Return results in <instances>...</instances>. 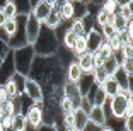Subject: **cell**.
Here are the masks:
<instances>
[{
	"label": "cell",
	"mask_w": 133,
	"mask_h": 131,
	"mask_svg": "<svg viewBox=\"0 0 133 131\" xmlns=\"http://www.w3.org/2000/svg\"><path fill=\"white\" fill-rule=\"evenodd\" d=\"M10 128L14 131H28V121H26V116L24 112H16L12 116V124Z\"/></svg>",
	"instance_id": "obj_18"
},
{
	"label": "cell",
	"mask_w": 133,
	"mask_h": 131,
	"mask_svg": "<svg viewBox=\"0 0 133 131\" xmlns=\"http://www.w3.org/2000/svg\"><path fill=\"white\" fill-rule=\"evenodd\" d=\"M101 89L104 90V94H106V97H108V99H111L113 95H116V94L123 92V89L119 87V84H118V80L114 78V75H109V77H108V78H106L104 82H102Z\"/></svg>",
	"instance_id": "obj_13"
},
{
	"label": "cell",
	"mask_w": 133,
	"mask_h": 131,
	"mask_svg": "<svg viewBox=\"0 0 133 131\" xmlns=\"http://www.w3.org/2000/svg\"><path fill=\"white\" fill-rule=\"evenodd\" d=\"M62 123H63V128L65 126H74V112H68V114H62Z\"/></svg>",
	"instance_id": "obj_39"
},
{
	"label": "cell",
	"mask_w": 133,
	"mask_h": 131,
	"mask_svg": "<svg viewBox=\"0 0 133 131\" xmlns=\"http://www.w3.org/2000/svg\"><path fill=\"white\" fill-rule=\"evenodd\" d=\"M58 107H60V114H68V112L75 111V106L72 104V100L63 97V95H62V99L58 100Z\"/></svg>",
	"instance_id": "obj_27"
},
{
	"label": "cell",
	"mask_w": 133,
	"mask_h": 131,
	"mask_svg": "<svg viewBox=\"0 0 133 131\" xmlns=\"http://www.w3.org/2000/svg\"><path fill=\"white\" fill-rule=\"evenodd\" d=\"M87 116H89V123L96 128H102L106 126L108 123V114H106V109L104 106H96L92 104L87 111Z\"/></svg>",
	"instance_id": "obj_8"
},
{
	"label": "cell",
	"mask_w": 133,
	"mask_h": 131,
	"mask_svg": "<svg viewBox=\"0 0 133 131\" xmlns=\"http://www.w3.org/2000/svg\"><path fill=\"white\" fill-rule=\"evenodd\" d=\"M4 131H14V129H12V128H5Z\"/></svg>",
	"instance_id": "obj_50"
},
{
	"label": "cell",
	"mask_w": 133,
	"mask_h": 131,
	"mask_svg": "<svg viewBox=\"0 0 133 131\" xmlns=\"http://www.w3.org/2000/svg\"><path fill=\"white\" fill-rule=\"evenodd\" d=\"M89 126V116H87V109L85 107H75L74 111V128L77 131H85Z\"/></svg>",
	"instance_id": "obj_11"
},
{
	"label": "cell",
	"mask_w": 133,
	"mask_h": 131,
	"mask_svg": "<svg viewBox=\"0 0 133 131\" xmlns=\"http://www.w3.org/2000/svg\"><path fill=\"white\" fill-rule=\"evenodd\" d=\"M128 20H130V19H125V17L119 16L118 12H114V14H113V20H111V24H113L114 31H116L118 34H121V32H125V31H126Z\"/></svg>",
	"instance_id": "obj_19"
},
{
	"label": "cell",
	"mask_w": 133,
	"mask_h": 131,
	"mask_svg": "<svg viewBox=\"0 0 133 131\" xmlns=\"http://www.w3.org/2000/svg\"><path fill=\"white\" fill-rule=\"evenodd\" d=\"M55 9L60 12L63 22H65V20H72L75 17V2L74 0H62Z\"/></svg>",
	"instance_id": "obj_12"
},
{
	"label": "cell",
	"mask_w": 133,
	"mask_h": 131,
	"mask_svg": "<svg viewBox=\"0 0 133 131\" xmlns=\"http://www.w3.org/2000/svg\"><path fill=\"white\" fill-rule=\"evenodd\" d=\"M77 63H78V66H80V70H82L84 73H90V72L94 70L92 53H89V51H85V53H82V54H78V56H77Z\"/></svg>",
	"instance_id": "obj_15"
},
{
	"label": "cell",
	"mask_w": 133,
	"mask_h": 131,
	"mask_svg": "<svg viewBox=\"0 0 133 131\" xmlns=\"http://www.w3.org/2000/svg\"><path fill=\"white\" fill-rule=\"evenodd\" d=\"M62 94H63V97L72 100V104H74L75 107H80V106H82L84 95H82V92H80V89H78L77 82H68L66 80L65 84H62Z\"/></svg>",
	"instance_id": "obj_6"
},
{
	"label": "cell",
	"mask_w": 133,
	"mask_h": 131,
	"mask_svg": "<svg viewBox=\"0 0 133 131\" xmlns=\"http://www.w3.org/2000/svg\"><path fill=\"white\" fill-rule=\"evenodd\" d=\"M62 24H63V19H62V16H60V12L56 10V9H53V10L48 14V17L44 19L43 26L44 27H50V29H55V31H56Z\"/></svg>",
	"instance_id": "obj_17"
},
{
	"label": "cell",
	"mask_w": 133,
	"mask_h": 131,
	"mask_svg": "<svg viewBox=\"0 0 133 131\" xmlns=\"http://www.w3.org/2000/svg\"><path fill=\"white\" fill-rule=\"evenodd\" d=\"M12 2L16 4L17 14H19V16H28L29 12L32 10V5H31L29 0H12Z\"/></svg>",
	"instance_id": "obj_23"
},
{
	"label": "cell",
	"mask_w": 133,
	"mask_h": 131,
	"mask_svg": "<svg viewBox=\"0 0 133 131\" xmlns=\"http://www.w3.org/2000/svg\"><path fill=\"white\" fill-rule=\"evenodd\" d=\"M99 31H101L102 38H104L106 41L111 39V38H114V36H118V32L114 31V27H113L111 22H106V24H102V26H99Z\"/></svg>",
	"instance_id": "obj_28"
},
{
	"label": "cell",
	"mask_w": 133,
	"mask_h": 131,
	"mask_svg": "<svg viewBox=\"0 0 133 131\" xmlns=\"http://www.w3.org/2000/svg\"><path fill=\"white\" fill-rule=\"evenodd\" d=\"M90 75H92V80H94V85H102V82L106 80V78L109 77L108 75V72L104 70V66H94V70L90 72Z\"/></svg>",
	"instance_id": "obj_20"
},
{
	"label": "cell",
	"mask_w": 133,
	"mask_h": 131,
	"mask_svg": "<svg viewBox=\"0 0 133 131\" xmlns=\"http://www.w3.org/2000/svg\"><path fill=\"white\" fill-rule=\"evenodd\" d=\"M24 116H26V121H28V128L36 129L38 126L43 124V107H41V104H34V102H32V104L26 109Z\"/></svg>",
	"instance_id": "obj_7"
},
{
	"label": "cell",
	"mask_w": 133,
	"mask_h": 131,
	"mask_svg": "<svg viewBox=\"0 0 133 131\" xmlns=\"http://www.w3.org/2000/svg\"><path fill=\"white\" fill-rule=\"evenodd\" d=\"M89 2H90V4H94V5H97V7H101L104 0H89Z\"/></svg>",
	"instance_id": "obj_45"
},
{
	"label": "cell",
	"mask_w": 133,
	"mask_h": 131,
	"mask_svg": "<svg viewBox=\"0 0 133 131\" xmlns=\"http://www.w3.org/2000/svg\"><path fill=\"white\" fill-rule=\"evenodd\" d=\"M77 38L78 36L77 34H74V32L70 31V29H66L65 32H63V39H62V43H63V48H66V50H74V44H75V41H77Z\"/></svg>",
	"instance_id": "obj_22"
},
{
	"label": "cell",
	"mask_w": 133,
	"mask_h": 131,
	"mask_svg": "<svg viewBox=\"0 0 133 131\" xmlns=\"http://www.w3.org/2000/svg\"><path fill=\"white\" fill-rule=\"evenodd\" d=\"M119 54H121L123 58H133V43L123 44L121 50H119Z\"/></svg>",
	"instance_id": "obj_34"
},
{
	"label": "cell",
	"mask_w": 133,
	"mask_h": 131,
	"mask_svg": "<svg viewBox=\"0 0 133 131\" xmlns=\"http://www.w3.org/2000/svg\"><path fill=\"white\" fill-rule=\"evenodd\" d=\"M9 2H10V0H0V10H4V7L9 4Z\"/></svg>",
	"instance_id": "obj_46"
},
{
	"label": "cell",
	"mask_w": 133,
	"mask_h": 131,
	"mask_svg": "<svg viewBox=\"0 0 133 131\" xmlns=\"http://www.w3.org/2000/svg\"><path fill=\"white\" fill-rule=\"evenodd\" d=\"M101 131H114V129H113V128H109V126H102Z\"/></svg>",
	"instance_id": "obj_47"
},
{
	"label": "cell",
	"mask_w": 133,
	"mask_h": 131,
	"mask_svg": "<svg viewBox=\"0 0 133 131\" xmlns=\"http://www.w3.org/2000/svg\"><path fill=\"white\" fill-rule=\"evenodd\" d=\"M84 75V72L80 70V66H78V63L75 61H70L68 65H66V70H65V77L68 82H78L80 80V77Z\"/></svg>",
	"instance_id": "obj_16"
},
{
	"label": "cell",
	"mask_w": 133,
	"mask_h": 131,
	"mask_svg": "<svg viewBox=\"0 0 133 131\" xmlns=\"http://www.w3.org/2000/svg\"><path fill=\"white\" fill-rule=\"evenodd\" d=\"M128 97L125 95L123 92L116 94L109 99V111H111V116L116 118V119H123L125 118V112H126V107H128Z\"/></svg>",
	"instance_id": "obj_4"
},
{
	"label": "cell",
	"mask_w": 133,
	"mask_h": 131,
	"mask_svg": "<svg viewBox=\"0 0 133 131\" xmlns=\"http://www.w3.org/2000/svg\"><path fill=\"white\" fill-rule=\"evenodd\" d=\"M119 9V16H123L125 19H131L133 17V12H131V5H125V7H118Z\"/></svg>",
	"instance_id": "obj_36"
},
{
	"label": "cell",
	"mask_w": 133,
	"mask_h": 131,
	"mask_svg": "<svg viewBox=\"0 0 133 131\" xmlns=\"http://www.w3.org/2000/svg\"><path fill=\"white\" fill-rule=\"evenodd\" d=\"M80 2H84V4H89V0H80Z\"/></svg>",
	"instance_id": "obj_52"
},
{
	"label": "cell",
	"mask_w": 133,
	"mask_h": 131,
	"mask_svg": "<svg viewBox=\"0 0 133 131\" xmlns=\"http://www.w3.org/2000/svg\"><path fill=\"white\" fill-rule=\"evenodd\" d=\"M10 51H12V50H10V46H9V44L4 41V39H0V58L4 60V58L7 56L9 53H10Z\"/></svg>",
	"instance_id": "obj_37"
},
{
	"label": "cell",
	"mask_w": 133,
	"mask_h": 131,
	"mask_svg": "<svg viewBox=\"0 0 133 131\" xmlns=\"http://www.w3.org/2000/svg\"><path fill=\"white\" fill-rule=\"evenodd\" d=\"M17 26H19V20H17V17H16V19H7L2 27H4V31L9 34V38H10V36L17 31Z\"/></svg>",
	"instance_id": "obj_29"
},
{
	"label": "cell",
	"mask_w": 133,
	"mask_h": 131,
	"mask_svg": "<svg viewBox=\"0 0 133 131\" xmlns=\"http://www.w3.org/2000/svg\"><path fill=\"white\" fill-rule=\"evenodd\" d=\"M16 112H17V107L14 99H7L5 102H2V118L4 116H14Z\"/></svg>",
	"instance_id": "obj_25"
},
{
	"label": "cell",
	"mask_w": 133,
	"mask_h": 131,
	"mask_svg": "<svg viewBox=\"0 0 133 131\" xmlns=\"http://www.w3.org/2000/svg\"><path fill=\"white\" fill-rule=\"evenodd\" d=\"M24 95H28L34 104H43V100H44L43 85L28 77L26 78V85H24Z\"/></svg>",
	"instance_id": "obj_5"
},
{
	"label": "cell",
	"mask_w": 133,
	"mask_h": 131,
	"mask_svg": "<svg viewBox=\"0 0 133 131\" xmlns=\"http://www.w3.org/2000/svg\"><path fill=\"white\" fill-rule=\"evenodd\" d=\"M34 56H36V53H34V48H32V44H24V46H21V48L12 50L14 68H16L17 73H22V75H26V77H28Z\"/></svg>",
	"instance_id": "obj_2"
},
{
	"label": "cell",
	"mask_w": 133,
	"mask_h": 131,
	"mask_svg": "<svg viewBox=\"0 0 133 131\" xmlns=\"http://www.w3.org/2000/svg\"><path fill=\"white\" fill-rule=\"evenodd\" d=\"M29 2H31V5H34V4H38L39 0H29Z\"/></svg>",
	"instance_id": "obj_49"
},
{
	"label": "cell",
	"mask_w": 133,
	"mask_h": 131,
	"mask_svg": "<svg viewBox=\"0 0 133 131\" xmlns=\"http://www.w3.org/2000/svg\"><path fill=\"white\" fill-rule=\"evenodd\" d=\"M99 9H102L106 14H114V12H116V9H118V5H116V2H114V0H104V2H102V5Z\"/></svg>",
	"instance_id": "obj_32"
},
{
	"label": "cell",
	"mask_w": 133,
	"mask_h": 131,
	"mask_svg": "<svg viewBox=\"0 0 133 131\" xmlns=\"http://www.w3.org/2000/svg\"><path fill=\"white\" fill-rule=\"evenodd\" d=\"M131 123H133L131 118H123V128H125V131H133L131 129Z\"/></svg>",
	"instance_id": "obj_40"
},
{
	"label": "cell",
	"mask_w": 133,
	"mask_h": 131,
	"mask_svg": "<svg viewBox=\"0 0 133 131\" xmlns=\"http://www.w3.org/2000/svg\"><path fill=\"white\" fill-rule=\"evenodd\" d=\"M85 41H87V51H89V53H94L96 50H99V48H101V44L104 43V38H102L101 31H99L97 27L94 26L85 34Z\"/></svg>",
	"instance_id": "obj_9"
},
{
	"label": "cell",
	"mask_w": 133,
	"mask_h": 131,
	"mask_svg": "<svg viewBox=\"0 0 133 131\" xmlns=\"http://www.w3.org/2000/svg\"><path fill=\"white\" fill-rule=\"evenodd\" d=\"M118 7H125V5H131L133 0H114Z\"/></svg>",
	"instance_id": "obj_42"
},
{
	"label": "cell",
	"mask_w": 133,
	"mask_h": 131,
	"mask_svg": "<svg viewBox=\"0 0 133 131\" xmlns=\"http://www.w3.org/2000/svg\"><path fill=\"white\" fill-rule=\"evenodd\" d=\"M43 2H46V4L50 5V7H53V9H55L56 5L60 4V0H43Z\"/></svg>",
	"instance_id": "obj_43"
},
{
	"label": "cell",
	"mask_w": 133,
	"mask_h": 131,
	"mask_svg": "<svg viewBox=\"0 0 133 131\" xmlns=\"http://www.w3.org/2000/svg\"><path fill=\"white\" fill-rule=\"evenodd\" d=\"M51 10H53V7H50V5H48L46 2H43V0H39L38 4L32 5V10H31V12L36 16V19H38L39 22L43 24V22H44V19L48 17V14H50Z\"/></svg>",
	"instance_id": "obj_14"
},
{
	"label": "cell",
	"mask_w": 133,
	"mask_h": 131,
	"mask_svg": "<svg viewBox=\"0 0 133 131\" xmlns=\"http://www.w3.org/2000/svg\"><path fill=\"white\" fill-rule=\"evenodd\" d=\"M68 29H70L74 34H77V36H85V27H84V22H82L80 17H74Z\"/></svg>",
	"instance_id": "obj_21"
},
{
	"label": "cell",
	"mask_w": 133,
	"mask_h": 131,
	"mask_svg": "<svg viewBox=\"0 0 133 131\" xmlns=\"http://www.w3.org/2000/svg\"><path fill=\"white\" fill-rule=\"evenodd\" d=\"M4 14H5V17H7V19H16V17L19 16V14H17V7H16V4H14L12 0L4 7Z\"/></svg>",
	"instance_id": "obj_30"
},
{
	"label": "cell",
	"mask_w": 133,
	"mask_h": 131,
	"mask_svg": "<svg viewBox=\"0 0 133 131\" xmlns=\"http://www.w3.org/2000/svg\"><path fill=\"white\" fill-rule=\"evenodd\" d=\"M0 63H2V58H0Z\"/></svg>",
	"instance_id": "obj_53"
},
{
	"label": "cell",
	"mask_w": 133,
	"mask_h": 131,
	"mask_svg": "<svg viewBox=\"0 0 133 131\" xmlns=\"http://www.w3.org/2000/svg\"><path fill=\"white\" fill-rule=\"evenodd\" d=\"M0 118H2V102H0Z\"/></svg>",
	"instance_id": "obj_51"
},
{
	"label": "cell",
	"mask_w": 133,
	"mask_h": 131,
	"mask_svg": "<svg viewBox=\"0 0 133 131\" xmlns=\"http://www.w3.org/2000/svg\"><path fill=\"white\" fill-rule=\"evenodd\" d=\"M119 66H121L128 75H131L133 73V58H123L121 61H119Z\"/></svg>",
	"instance_id": "obj_33"
},
{
	"label": "cell",
	"mask_w": 133,
	"mask_h": 131,
	"mask_svg": "<svg viewBox=\"0 0 133 131\" xmlns=\"http://www.w3.org/2000/svg\"><path fill=\"white\" fill-rule=\"evenodd\" d=\"M87 51V41H85V36H78L77 41H75L74 44V50H72V53H74V56H78V54H82Z\"/></svg>",
	"instance_id": "obj_26"
},
{
	"label": "cell",
	"mask_w": 133,
	"mask_h": 131,
	"mask_svg": "<svg viewBox=\"0 0 133 131\" xmlns=\"http://www.w3.org/2000/svg\"><path fill=\"white\" fill-rule=\"evenodd\" d=\"M36 131H58L55 123H43L41 126L36 128Z\"/></svg>",
	"instance_id": "obj_38"
},
{
	"label": "cell",
	"mask_w": 133,
	"mask_h": 131,
	"mask_svg": "<svg viewBox=\"0 0 133 131\" xmlns=\"http://www.w3.org/2000/svg\"><path fill=\"white\" fill-rule=\"evenodd\" d=\"M14 73H16V68H14V60H12V51H10L0 63V85H4Z\"/></svg>",
	"instance_id": "obj_10"
},
{
	"label": "cell",
	"mask_w": 133,
	"mask_h": 131,
	"mask_svg": "<svg viewBox=\"0 0 133 131\" xmlns=\"http://www.w3.org/2000/svg\"><path fill=\"white\" fill-rule=\"evenodd\" d=\"M108 43H109V46H111V50H113V53H116V51H119V50H121V46H123L121 39L118 38V36H114V38L108 39Z\"/></svg>",
	"instance_id": "obj_35"
},
{
	"label": "cell",
	"mask_w": 133,
	"mask_h": 131,
	"mask_svg": "<svg viewBox=\"0 0 133 131\" xmlns=\"http://www.w3.org/2000/svg\"><path fill=\"white\" fill-rule=\"evenodd\" d=\"M5 20H7V17H5V14H4V10H0V27L5 24Z\"/></svg>",
	"instance_id": "obj_44"
},
{
	"label": "cell",
	"mask_w": 133,
	"mask_h": 131,
	"mask_svg": "<svg viewBox=\"0 0 133 131\" xmlns=\"http://www.w3.org/2000/svg\"><path fill=\"white\" fill-rule=\"evenodd\" d=\"M41 26H43V24L36 19V16L32 12H29L28 16H26L24 31H26V43H28V44H34V41L38 39L39 31H41Z\"/></svg>",
	"instance_id": "obj_3"
},
{
	"label": "cell",
	"mask_w": 133,
	"mask_h": 131,
	"mask_svg": "<svg viewBox=\"0 0 133 131\" xmlns=\"http://www.w3.org/2000/svg\"><path fill=\"white\" fill-rule=\"evenodd\" d=\"M9 97H7V92H5V87L4 85H0V102H5Z\"/></svg>",
	"instance_id": "obj_41"
},
{
	"label": "cell",
	"mask_w": 133,
	"mask_h": 131,
	"mask_svg": "<svg viewBox=\"0 0 133 131\" xmlns=\"http://www.w3.org/2000/svg\"><path fill=\"white\" fill-rule=\"evenodd\" d=\"M26 75H22V73H14L10 77V80L14 82V85H16V89H17V94H19V95H22L24 94V85H26Z\"/></svg>",
	"instance_id": "obj_24"
},
{
	"label": "cell",
	"mask_w": 133,
	"mask_h": 131,
	"mask_svg": "<svg viewBox=\"0 0 133 131\" xmlns=\"http://www.w3.org/2000/svg\"><path fill=\"white\" fill-rule=\"evenodd\" d=\"M63 131H77V129H75L74 126H65V129H63Z\"/></svg>",
	"instance_id": "obj_48"
},
{
	"label": "cell",
	"mask_w": 133,
	"mask_h": 131,
	"mask_svg": "<svg viewBox=\"0 0 133 131\" xmlns=\"http://www.w3.org/2000/svg\"><path fill=\"white\" fill-rule=\"evenodd\" d=\"M36 56H55L58 51V36H56L55 29L41 26V31L38 34V39L32 44Z\"/></svg>",
	"instance_id": "obj_1"
},
{
	"label": "cell",
	"mask_w": 133,
	"mask_h": 131,
	"mask_svg": "<svg viewBox=\"0 0 133 131\" xmlns=\"http://www.w3.org/2000/svg\"><path fill=\"white\" fill-rule=\"evenodd\" d=\"M4 87H5V92H7V97L9 99H16L19 94H17V89H16V85H14V82L9 78L7 82L4 84Z\"/></svg>",
	"instance_id": "obj_31"
}]
</instances>
